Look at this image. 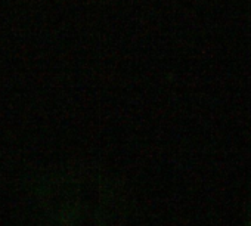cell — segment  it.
I'll list each match as a JSON object with an SVG mask.
<instances>
[{
	"mask_svg": "<svg viewBox=\"0 0 251 226\" xmlns=\"http://www.w3.org/2000/svg\"><path fill=\"white\" fill-rule=\"evenodd\" d=\"M42 226H127L129 198L121 182L89 163L49 170L37 188Z\"/></svg>",
	"mask_w": 251,
	"mask_h": 226,
	"instance_id": "1",
	"label": "cell"
},
{
	"mask_svg": "<svg viewBox=\"0 0 251 226\" xmlns=\"http://www.w3.org/2000/svg\"><path fill=\"white\" fill-rule=\"evenodd\" d=\"M247 226H251V204L248 208V216H247Z\"/></svg>",
	"mask_w": 251,
	"mask_h": 226,
	"instance_id": "2",
	"label": "cell"
}]
</instances>
